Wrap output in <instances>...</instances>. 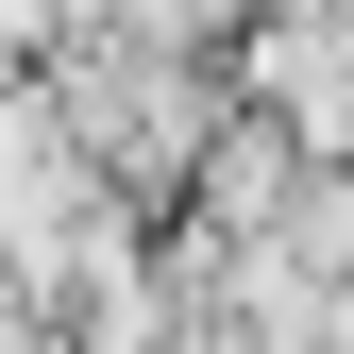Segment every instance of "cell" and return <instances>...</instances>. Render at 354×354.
<instances>
[{"instance_id": "obj_1", "label": "cell", "mask_w": 354, "mask_h": 354, "mask_svg": "<svg viewBox=\"0 0 354 354\" xmlns=\"http://www.w3.org/2000/svg\"><path fill=\"white\" fill-rule=\"evenodd\" d=\"M34 219H51V118L0 102V253H34Z\"/></svg>"}]
</instances>
